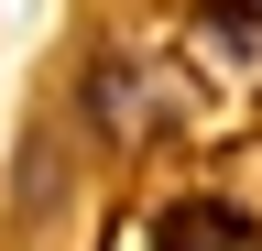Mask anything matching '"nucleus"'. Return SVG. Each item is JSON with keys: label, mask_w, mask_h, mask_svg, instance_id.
Here are the masks:
<instances>
[{"label": "nucleus", "mask_w": 262, "mask_h": 251, "mask_svg": "<svg viewBox=\"0 0 262 251\" xmlns=\"http://www.w3.org/2000/svg\"><path fill=\"white\" fill-rule=\"evenodd\" d=\"M153 251H262V230H251V208H229V197H186V208L153 218Z\"/></svg>", "instance_id": "f257e3e1"}]
</instances>
